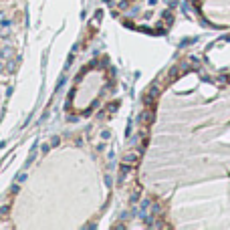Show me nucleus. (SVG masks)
Returning <instances> with one entry per match:
<instances>
[{"label":"nucleus","mask_w":230,"mask_h":230,"mask_svg":"<svg viewBox=\"0 0 230 230\" xmlns=\"http://www.w3.org/2000/svg\"><path fill=\"white\" fill-rule=\"evenodd\" d=\"M0 57H2V59L14 57V48H12V46H2V48H0Z\"/></svg>","instance_id":"f257e3e1"},{"label":"nucleus","mask_w":230,"mask_h":230,"mask_svg":"<svg viewBox=\"0 0 230 230\" xmlns=\"http://www.w3.org/2000/svg\"><path fill=\"white\" fill-rule=\"evenodd\" d=\"M137 161V153H129V156H125L123 158V163L125 166H129V163H135Z\"/></svg>","instance_id":"f03ea898"},{"label":"nucleus","mask_w":230,"mask_h":230,"mask_svg":"<svg viewBox=\"0 0 230 230\" xmlns=\"http://www.w3.org/2000/svg\"><path fill=\"white\" fill-rule=\"evenodd\" d=\"M8 212H10V206H8V204H6V206H2V208H0V220L4 218V216H6Z\"/></svg>","instance_id":"7ed1b4c3"},{"label":"nucleus","mask_w":230,"mask_h":230,"mask_svg":"<svg viewBox=\"0 0 230 230\" xmlns=\"http://www.w3.org/2000/svg\"><path fill=\"white\" fill-rule=\"evenodd\" d=\"M6 69H8V73H12V71L16 69V63H14V61H8V65H6Z\"/></svg>","instance_id":"20e7f679"},{"label":"nucleus","mask_w":230,"mask_h":230,"mask_svg":"<svg viewBox=\"0 0 230 230\" xmlns=\"http://www.w3.org/2000/svg\"><path fill=\"white\" fill-rule=\"evenodd\" d=\"M2 71H4V65H2V63H0V73H2Z\"/></svg>","instance_id":"39448f33"}]
</instances>
